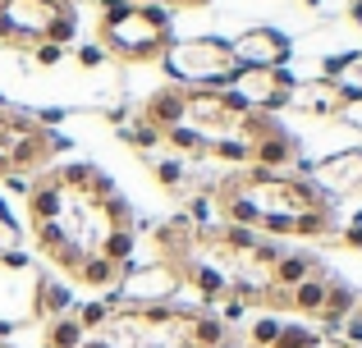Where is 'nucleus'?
<instances>
[{"mask_svg": "<svg viewBox=\"0 0 362 348\" xmlns=\"http://www.w3.org/2000/svg\"><path fill=\"white\" fill-rule=\"evenodd\" d=\"M280 325H284V321H280L275 312H262L252 325H247V344H252V348H271L275 335H280Z\"/></svg>", "mask_w": 362, "mask_h": 348, "instance_id": "nucleus-19", "label": "nucleus"}, {"mask_svg": "<svg viewBox=\"0 0 362 348\" xmlns=\"http://www.w3.org/2000/svg\"><path fill=\"white\" fill-rule=\"evenodd\" d=\"M216 220L234 229L262 234V239H335V206L303 174H271V170H230L211 193Z\"/></svg>", "mask_w": 362, "mask_h": 348, "instance_id": "nucleus-2", "label": "nucleus"}, {"mask_svg": "<svg viewBox=\"0 0 362 348\" xmlns=\"http://www.w3.org/2000/svg\"><path fill=\"white\" fill-rule=\"evenodd\" d=\"M308 179L312 188L321 193V202H358L362 197V147H349V152H330L321 161L308 165Z\"/></svg>", "mask_w": 362, "mask_h": 348, "instance_id": "nucleus-11", "label": "nucleus"}, {"mask_svg": "<svg viewBox=\"0 0 362 348\" xmlns=\"http://www.w3.org/2000/svg\"><path fill=\"white\" fill-rule=\"evenodd\" d=\"M230 325L211 307H110L83 348H221Z\"/></svg>", "mask_w": 362, "mask_h": 348, "instance_id": "nucleus-3", "label": "nucleus"}, {"mask_svg": "<svg viewBox=\"0 0 362 348\" xmlns=\"http://www.w3.org/2000/svg\"><path fill=\"white\" fill-rule=\"evenodd\" d=\"M64 55H69L64 46H37V51H33V64H42V69H51V64H60Z\"/></svg>", "mask_w": 362, "mask_h": 348, "instance_id": "nucleus-21", "label": "nucleus"}, {"mask_svg": "<svg viewBox=\"0 0 362 348\" xmlns=\"http://www.w3.org/2000/svg\"><path fill=\"white\" fill-rule=\"evenodd\" d=\"M289 88H293L289 69H239L225 92L239 101L247 115H280L289 106Z\"/></svg>", "mask_w": 362, "mask_h": 348, "instance_id": "nucleus-10", "label": "nucleus"}, {"mask_svg": "<svg viewBox=\"0 0 362 348\" xmlns=\"http://www.w3.org/2000/svg\"><path fill=\"white\" fill-rule=\"evenodd\" d=\"M230 51L239 60V69H284L293 60V37L271 23H252L230 42Z\"/></svg>", "mask_w": 362, "mask_h": 348, "instance_id": "nucleus-12", "label": "nucleus"}, {"mask_svg": "<svg viewBox=\"0 0 362 348\" xmlns=\"http://www.w3.org/2000/svg\"><path fill=\"white\" fill-rule=\"evenodd\" d=\"M18 252H23V224H18L14 215L0 206V261L18 257Z\"/></svg>", "mask_w": 362, "mask_h": 348, "instance_id": "nucleus-18", "label": "nucleus"}, {"mask_svg": "<svg viewBox=\"0 0 362 348\" xmlns=\"http://www.w3.org/2000/svg\"><path fill=\"white\" fill-rule=\"evenodd\" d=\"M78 37V14L69 0H0V46L33 55L37 46H64Z\"/></svg>", "mask_w": 362, "mask_h": 348, "instance_id": "nucleus-5", "label": "nucleus"}, {"mask_svg": "<svg viewBox=\"0 0 362 348\" xmlns=\"http://www.w3.org/2000/svg\"><path fill=\"white\" fill-rule=\"evenodd\" d=\"M321 340H326V335L312 330V325H303V321H284L271 348H321Z\"/></svg>", "mask_w": 362, "mask_h": 348, "instance_id": "nucleus-17", "label": "nucleus"}, {"mask_svg": "<svg viewBox=\"0 0 362 348\" xmlns=\"http://www.w3.org/2000/svg\"><path fill=\"white\" fill-rule=\"evenodd\" d=\"M160 69L179 92H225L239 73V60L221 37H175L160 55Z\"/></svg>", "mask_w": 362, "mask_h": 348, "instance_id": "nucleus-6", "label": "nucleus"}, {"mask_svg": "<svg viewBox=\"0 0 362 348\" xmlns=\"http://www.w3.org/2000/svg\"><path fill=\"white\" fill-rule=\"evenodd\" d=\"M74 284L64 275H46L42 270V280H37V294H33V321H42V325H51V321H60V316H74Z\"/></svg>", "mask_w": 362, "mask_h": 348, "instance_id": "nucleus-14", "label": "nucleus"}, {"mask_svg": "<svg viewBox=\"0 0 362 348\" xmlns=\"http://www.w3.org/2000/svg\"><path fill=\"white\" fill-rule=\"evenodd\" d=\"M64 147V138L55 128L42 124V115L33 110L0 106V179H37L51 170L55 152Z\"/></svg>", "mask_w": 362, "mask_h": 348, "instance_id": "nucleus-7", "label": "nucleus"}, {"mask_svg": "<svg viewBox=\"0 0 362 348\" xmlns=\"http://www.w3.org/2000/svg\"><path fill=\"white\" fill-rule=\"evenodd\" d=\"M83 340H88V330L78 325V316H60V321L46 325L42 348H83Z\"/></svg>", "mask_w": 362, "mask_h": 348, "instance_id": "nucleus-16", "label": "nucleus"}, {"mask_svg": "<svg viewBox=\"0 0 362 348\" xmlns=\"http://www.w3.org/2000/svg\"><path fill=\"white\" fill-rule=\"evenodd\" d=\"M184 294H188V284H184V270H179L175 261H165V257L142 261V257H133L129 266H124L110 303H119V307H179Z\"/></svg>", "mask_w": 362, "mask_h": 348, "instance_id": "nucleus-8", "label": "nucleus"}, {"mask_svg": "<svg viewBox=\"0 0 362 348\" xmlns=\"http://www.w3.org/2000/svg\"><path fill=\"white\" fill-rule=\"evenodd\" d=\"M349 18H354V23L362 28V0H354V5H349Z\"/></svg>", "mask_w": 362, "mask_h": 348, "instance_id": "nucleus-24", "label": "nucleus"}, {"mask_svg": "<svg viewBox=\"0 0 362 348\" xmlns=\"http://www.w3.org/2000/svg\"><path fill=\"white\" fill-rule=\"evenodd\" d=\"M23 211L33 224V248L69 284L115 294L124 266L138 257V220L101 165H51L28 184Z\"/></svg>", "mask_w": 362, "mask_h": 348, "instance_id": "nucleus-1", "label": "nucleus"}, {"mask_svg": "<svg viewBox=\"0 0 362 348\" xmlns=\"http://www.w3.org/2000/svg\"><path fill=\"white\" fill-rule=\"evenodd\" d=\"M339 124H344L349 133H362V101H344V110H339Z\"/></svg>", "mask_w": 362, "mask_h": 348, "instance_id": "nucleus-20", "label": "nucleus"}, {"mask_svg": "<svg viewBox=\"0 0 362 348\" xmlns=\"http://www.w3.org/2000/svg\"><path fill=\"white\" fill-rule=\"evenodd\" d=\"M284 110H293V115H303V119H339V110H344V97H339L335 88H330L326 78H293V88H289V106Z\"/></svg>", "mask_w": 362, "mask_h": 348, "instance_id": "nucleus-13", "label": "nucleus"}, {"mask_svg": "<svg viewBox=\"0 0 362 348\" xmlns=\"http://www.w3.org/2000/svg\"><path fill=\"white\" fill-rule=\"evenodd\" d=\"M321 78L344 101H362V46L358 51H344V55H330V60L321 64Z\"/></svg>", "mask_w": 362, "mask_h": 348, "instance_id": "nucleus-15", "label": "nucleus"}, {"mask_svg": "<svg viewBox=\"0 0 362 348\" xmlns=\"http://www.w3.org/2000/svg\"><path fill=\"white\" fill-rule=\"evenodd\" d=\"M37 280H42V270H37L23 252H18V257H9V261H0V344H5L14 330L33 325Z\"/></svg>", "mask_w": 362, "mask_h": 348, "instance_id": "nucleus-9", "label": "nucleus"}, {"mask_svg": "<svg viewBox=\"0 0 362 348\" xmlns=\"http://www.w3.org/2000/svg\"><path fill=\"white\" fill-rule=\"evenodd\" d=\"M69 5H74V0H69ZM138 5H160V9L175 14V9H202V5H211V0H138Z\"/></svg>", "mask_w": 362, "mask_h": 348, "instance_id": "nucleus-22", "label": "nucleus"}, {"mask_svg": "<svg viewBox=\"0 0 362 348\" xmlns=\"http://www.w3.org/2000/svg\"><path fill=\"white\" fill-rule=\"evenodd\" d=\"M0 348H9V344H0Z\"/></svg>", "mask_w": 362, "mask_h": 348, "instance_id": "nucleus-25", "label": "nucleus"}, {"mask_svg": "<svg viewBox=\"0 0 362 348\" xmlns=\"http://www.w3.org/2000/svg\"><path fill=\"white\" fill-rule=\"evenodd\" d=\"M175 42V14L160 5L138 0H101L97 9V46L106 60L119 64H151Z\"/></svg>", "mask_w": 362, "mask_h": 348, "instance_id": "nucleus-4", "label": "nucleus"}, {"mask_svg": "<svg viewBox=\"0 0 362 348\" xmlns=\"http://www.w3.org/2000/svg\"><path fill=\"white\" fill-rule=\"evenodd\" d=\"M78 64H83V69H97V64H106V51H101L97 42H92V46H78Z\"/></svg>", "mask_w": 362, "mask_h": 348, "instance_id": "nucleus-23", "label": "nucleus"}]
</instances>
